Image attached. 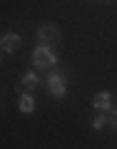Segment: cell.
<instances>
[{
    "instance_id": "7a4b0ae2",
    "label": "cell",
    "mask_w": 117,
    "mask_h": 149,
    "mask_svg": "<svg viewBox=\"0 0 117 149\" xmlns=\"http://www.w3.org/2000/svg\"><path fill=\"white\" fill-rule=\"evenodd\" d=\"M45 82H48L50 97H55V100H65V95H67V77H65L62 72H50Z\"/></svg>"
},
{
    "instance_id": "6da1fadb",
    "label": "cell",
    "mask_w": 117,
    "mask_h": 149,
    "mask_svg": "<svg viewBox=\"0 0 117 149\" xmlns=\"http://www.w3.org/2000/svg\"><path fill=\"white\" fill-rule=\"evenodd\" d=\"M32 65H35L37 70H53L55 65H57V55L53 52L50 45L40 42L35 50H32Z\"/></svg>"
},
{
    "instance_id": "52a82bcc",
    "label": "cell",
    "mask_w": 117,
    "mask_h": 149,
    "mask_svg": "<svg viewBox=\"0 0 117 149\" xmlns=\"http://www.w3.org/2000/svg\"><path fill=\"white\" fill-rule=\"evenodd\" d=\"M20 85H22V90H35L37 85H40V77H37V72H25L22 74V80H20Z\"/></svg>"
},
{
    "instance_id": "277c9868",
    "label": "cell",
    "mask_w": 117,
    "mask_h": 149,
    "mask_svg": "<svg viewBox=\"0 0 117 149\" xmlns=\"http://www.w3.org/2000/svg\"><path fill=\"white\" fill-rule=\"evenodd\" d=\"M20 42H22V37L18 35V32H5V35L0 37V50H3L5 55H13Z\"/></svg>"
},
{
    "instance_id": "ba28073f",
    "label": "cell",
    "mask_w": 117,
    "mask_h": 149,
    "mask_svg": "<svg viewBox=\"0 0 117 149\" xmlns=\"http://www.w3.org/2000/svg\"><path fill=\"white\" fill-rule=\"evenodd\" d=\"M105 124H107V114H97V117L90 122V127L95 129V132H100V129H105Z\"/></svg>"
},
{
    "instance_id": "9c48e42d",
    "label": "cell",
    "mask_w": 117,
    "mask_h": 149,
    "mask_svg": "<svg viewBox=\"0 0 117 149\" xmlns=\"http://www.w3.org/2000/svg\"><path fill=\"white\" fill-rule=\"evenodd\" d=\"M107 124L117 132V109H110V114H107Z\"/></svg>"
},
{
    "instance_id": "3957f363",
    "label": "cell",
    "mask_w": 117,
    "mask_h": 149,
    "mask_svg": "<svg viewBox=\"0 0 117 149\" xmlns=\"http://www.w3.org/2000/svg\"><path fill=\"white\" fill-rule=\"evenodd\" d=\"M57 37H60V27H57V25H53V22H43V25L37 27V42H43V45H53Z\"/></svg>"
},
{
    "instance_id": "5b68a950",
    "label": "cell",
    "mask_w": 117,
    "mask_h": 149,
    "mask_svg": "<svg viewBox=\"0 0 117 149\" xmlns=\"http://www.w3.org/2000/svg\"><path fill=\"white\" fill-rule=\"evenodd\" d=\"M92 107L100 112H110L112 109V95L110 92H97L95 97H92Z\"/></svg>"
},
{
    "instance_id": "8992f818",
    "label": "cell",
    "mask_w": 117,
    "mask_h": 149,
    "mask_svg": "<svg viewBox=\"0 0 117 149\" xmlns=\"http://www.w3.org/2000/svg\"><path fill=\"white\" fill-rule=\"evenodd\" d=\"M18 109H20L22 114H32V112H35V97H32L27 90L22 92L20 100H18Z\"/></svg>"
}]
</instances>
